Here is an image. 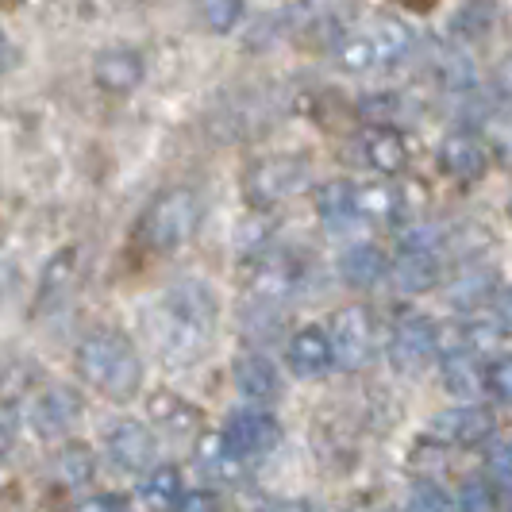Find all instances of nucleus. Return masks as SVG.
<instances>
[{
  "instance_id": "f257e3e1",
  "label": "nucleus",
  "mask_w": 512,
  "mask_h": 512,
  "mask_svg": "<svg viewBox=\"0 0 512 512\" xmlns=\"http://www.w3.org/2000/svg\"><path fill=\"white\" fill-rule=\"evenodd\" d=\"M220 301L205 282H178L158 305V351L170 366H193L208 351Z\"/></svg>"
},
{
  "instance_id": "f03ea898",
  "label": "nucleus",
  "mask_w": 512,
  "mask_h": 512,
  "mask_svg": "<svg viewBox=\"0 0 512 512\" xmlns=\"http://www.w3.org/2000/svg\"><path fill=\"white\" fill-rule=\"evenodd\" d=\"M77 374L116 405H128L143 389V359L120 328H97L77 343Z\"/></svg>"
},
{
  "instance_id": "7ed1b4c3",
  "label": "nucleus",
  "mask_w": 512,
  "mask_h": 512,
  "mask_svg": "<svg viewBox=\"0 0 512 512\" xmlns=\"http://www.w3.org/2000/svg\"><path fill=\"white\" fill-rule=\"evenodd\" d=\"M332 51L343 70L374 74V70H393V66L409 62L412 54H416V35L405 24H397V20L374 16L366 24L339 27Z\"/></svg>"
},
{
  "instance_id": "20e7f679",
  "label": "nucleus",
  "mask_w": 512,
  "mask_h": 512,
  "mask_svg": "<svg viewBox=\"0 0 512 512\" xmlns=\"http://www.w3.org/2000/svg\"><path fill=\"white\" fill-rule=\"evenodd\" d=\"M201 197L193 189H166L158 193L143 220H139V243L154 255H170L185 247L201 228Z\"/></svg>"
},
{
  "instance_id": "39448f33",
  "label": "nucleus",
  "mask_w": 512,
  "mask_h": 512,
  "mask_svg": "<svg viewBox=\"0 0 512 512\" xmlns=\"http://www.w3.org/2000/svg\"><path fill=\"white\" fill-rule=\"evenodd\" d=\"M328 347H332V362L343 366V370H362V366H370L374 355L382 351V335H378L374 312L362 305L339 308L332 316Z\"/></svg>"
},
{
  "instance_id": "423d86ee",
  "label": "nucleus",
  "mask_w": 512,
  "mask_h": 512,
  "mask_svg": "<svg viewBox=\"0 0 512 512\" xmlns=\"http://www.w3.org/2000/svg\"><path fill=\"white\" fill-rule=\"evenodd\" d=\"M308 178V166L305 158H297V154H270V158H262L255 162L251 170H247V178H243V197H247V205L255 208H274L289 201Z\"/></svg>"
},
{
  "instance_id": "0eeeda50",
  "label": "nucleus",
  "mask_w": 512,
  "mask_h": 512,
  "mask_svg": "<svg viewBox=\"0 0 512 512\" xmlns=\"http://www.w3.org/2000/svg\"><path fill=\"white\" fill-rule=\"evenodd\" d=\"M439 359V332L436 324L420 312H409L393 324V335H389V362L401 370V374H424L432 362Z\"/></svg>"
},
{
  "instance_id": "6e6552de",
  "label": "nucleus",
  "mask_w": 512,
  "mask_h": 512,
  "mask_svg": "<svg viewBox=\"0 0 512 512\" xmlns=\"http://www.w3.org/2000/svg\"><path fill=\"white\" fill-rule=\"evenodd\" d=\"M81 412H85V397L77 393L74 385H51L31 401L27 424L39 439H62L77 428Z\"/></svg>"
},
{
  "instance_id": "1a4fd4ad",
  "label": "nucleus",
  "mask_w": 512,
  "mask_h": 512,
  "mask_svg": "<svg viewBox=\"0 0 512 512\" xmlns=\"http://www.w3.org/2000/svg\"><path fill=\"white\" fill-rule=\"evenodd\" d=\"M224 443L235 459H262L278 451L282 443V424L270 412H235L224 428Z\"/></svg>"
},
{
  "instance_id": "9d476101",
  "label": "nucleus",
  "mask_w": 512,
  "mask_h": 512,
  "mask_svg": "<svg viewBox=\"0 0 512 512\" xmlns=\"http://www.w3.org/2000/svg\"><path fill=\"white\" fill-rule=\"evenodd\" d=\"M108 459L112 466H120L124 474H147L158 459V443L154 436L147 432V424H139V420H120V424H112L108 428Z\"/></svg>"
},
{
  "instance_id": "9b49d317",
  "label": "nucleus",
  "mask_w": 512,
  "mask_h": 512,
  "mask_svg": "<svg viewBox=\"0 0 512 512\" xmlns=\"http://www.w3.org/2000/svg\"><path fill=\"white\" fill-rule=\"evenodd\" d=\"M359 154H362V162H366L370 170L389 174V178L405 174V170H409V158H412L405 131L393 128V124H374V128L362 131V135H359Z\"/></svg>"
},
{
  "instance_id": "f8f14e48",
  "label": "nucleus",
  "mask_w": 512,
  "mask_h": 512,
  "mask_svg": "<svg viewBox=\"0 0 512 512\" xmlns=\"http://www.w3.org/2000/svg\"><path fill=\"white\" fill-rule=\"evenodd\" d=\"M439 166H443L447 178L462 181V185H474V181L486 178L489 147L478 135H470V131H455V135H447L439 143Z\"/></svg>"
},
{
  "instance_id": "ddd939ff",
  "label": "nucleus",
  "mask_w": 512,
  "mask_h": 512,
  "mask_svg": "<svg viewBox=\"0 0 512 512\" xmlns=\"http://www.w3.org/2000/svg\"><path fill=\"white\" fill-rule=\"evenodd\" d=\"M436 439L451 447H478L493 436V412L482 405H462V409L439 412L436 416Z\"/></svg>"
},
{
  "instance_id": "4468645a",
  "label": "nucleus",
  "mask_w": 512,
  "mask_h": 512,
  "mask_svg": "<svg viewBox=\"0 0 512 512\" xmlns=\"http://www.w3.org/2000/svg\"><path fill=\"white\" fill-rule=\"evenodd\" d=\"M389 270H393V282L401 285L405 293H428L443 278L439 251H428V247H401V255Z\"/></svg>"
},
{
  "instance_id": "2eb2a0df",
  "label": "nucleus",
  "mask_w": 512,
  "mask_h": 512,
  "mask_svg": "<svg viewBox=\"0 0 512 512\" xmlns=\"http://www.w3.org/2000/svg\"><path fill=\"white\" fill-rule=\"evenodd\" d=\"M231 378H235V389L255 401V405H266V401H278L282 397V378H278V366L266 359V355H247L231 366Z\"/></svg>"
},
{
  "instance_id": "dca6fc26",
  "label": "nucleus",
  "mask_w": 512,
  "mask_h": 512,
  "mask_svg": "<svg viewBox=\"0 0 512 512\" xmlns=\"http://www.w3.org/2000/svg\"><path fill=\"white\" fill-rule=\"evenodd\" d=\"M147 412H151V420L166 432V436H178V439L197 436V432H201V424H205L201 409H197L193 401L178 397V393H154Z\"/></svg>"
},
{
  "instance_id": "f3484780",
  "label": "nucleus",
  "mask_w": 512,
  "mask_h": 512,
  "mask_svg": "<svg viewBox=\"0 0 512 512\" xmlns=\"http://www.w3.org/2000/svg\"><path fill=\"white\" fill-rule=\"evenodd\" d=\"M285 359H289V370L297 378H320V374H328V366H332L328 335L320 332V328H301V332L289 339Z\"/></svg>"
},
{
  "instance_id": "a211bd4d",
  "label": "nucleus",
  "mask_w": 512,
  "mask_h": 512,
  "mask_svg": "<svg viewBox=\"0 0 512 512\" xmlns=\"http://www.w3.org/2000/svg\"><path fill=\"white\" fill-rule=\"evenodd\" d=\"M316 212L328 231H347L359 224V185L351 181H328L316 193Z\"/></svg>"
},
{
  "instance_id": "6ab92c4d",
  "label": "nucleus",
  "mask_w": 512,
  "mask_h": 512,
  "mask_svg": "<svg viewBox=\"0 0 512 512\" xmlns=\"http://www.w3.org/2000/svg\"><path fill=\"white\" fill-rule=\"evenodd\" d=\"M93 77L104 93H131L139 81H143V58L135 51H104L97 54V66H93Z\"/></svg>"
},
{
  "instance_id": "aec40b11",
  "label": "nucleus",
  "mask_w": 512,
  "mask_h": 512,
  "mask_svg": "<svg viewBox=\"0 0 512 512\" xmlns=\"http://www.w3.org/2000/svg\"><path fill=\"white\" fill-rule=\"evenodd\" d=\"M339 274H343V282L355 285V289H370V285H378L389 274V258L378 243H355L351 251H343L339 258Z\"/></svg>"
},
{
  "instance_id": "412c9836",
  "label": "nucleus",
  "mask_w": 512,
  "mask_h": 512,
  "mask_svg": "<svg viewBox=\"0 0 512 512\" xmlns=\"http://www.w3.org/2000/svg\"><path fill=\"white\" fill-rule=\"evenodd\" d=\"M297 285V262L282 251H270V255H258L251 266V289L258 297H285L289 289Z\"/></svg>"
},
{
  "instance_id": "4be33fe9",
  "label": "nucleus",
  "mask_w": 512,
  "mask_h": 512,
  "mask_svg": "<svg viewBox=\"0 0 512 512\" xmlns=\"http://www.w3.org/2000/svg\"><path fill=\"white\" fill-rule=\"evenodd\" d=\"M443 385L455 397H478L482 393V366L470 347L459 351H443Z\"/></svg>"
},
{
  "instance_id": "5701e85b",
  "label": "nucleus",
  "mask_w": 512,
  "mask_h": 512,
  "mask_svg": "<svg viewBox=\"0 0 512 512\" xmlns=\"http://www.w3.org/2000/svg\"><path fill=\"white\" fill-rule=\"evenodd\" d=\"M359 220H385V224L405 220L401 189L397 185H366V189H359Z\"/></svg>"
},
{
  "instance_id": "b1692460",
  "label": "nucleus",
  "mask_w": 512,
  "mask_h": 512,
  "mask_svg": "<svg viewBox=\"0 0 512 512\" xmlns=\"http://www.w3.org/2000/svg\"><path fill=\"white\" fill-rule=\"evenodd\" d=\"M181 493V474L174 466H158V470H147L143 486H139V501L151 512H170L174 501Z\"/></svg>"
},
{
  "instance_id": "393cba45",
  "label": "nucleus",
  "mask_w": 512,
  "mask_h": 512,
  "mask_svg": "<svg viewBox=\"0 0 512 512\" xmlns=\"http://www.w3.org/2000/svg\"><path fill=\"white\" fill-rule=\"evenodd\" d=\"M359 112L370 124H401V116L409 112V101H405V93L374 89V93L359 97Z\"/></svg>"
},
{
  "instance_id": "a878e982",
  "label": "nucleus",
  "mask_w": 512,
  "mask_h": 512,
  "mask_svg": "<svg viewBox=\"0 0 512 512\" xmlns=\"http://www.w3.org/2000/svg\"><path fill=\"white\" fill-rule=\"evenodd\" d=\"M489 27H493V4L489 0H474V4H466L459 16L451 20V35L455 39H482V35H489Z\"/></svg>"
},
{
  "instance_id": "bb28decb",
  "label": "nucleus",
  "mask_w": 512,
  "mask_h": 512,
  "mask_svg": "<svg viewBox=\"0 0 512 512\" xmlns=\"http://www.w3.org/2000/svg\"><path fill=\"white\" fill-rule=\"evenodd\" d=\"M58 470H62V478H66L70 486H85V482L93 478V470H97L93 451H89L85 443H66L62 455H58Z\"/></svg>"
},
{
  "instance_id": "cd10ccee",
  "label": "nucleus",
  "mask_w": 512,
  "mask_h": 512,
  "mask_svg": "<svg viewBox=\"0 0 512 512\" xmlns=\"http://www.w3.org/2000/svg\"><path fill=\"white\" fill-rule=\"evenodd\" d=\"M459 512H501V497L489 478H474L466 482L459 493Z\"/></svg>"
},
{
  "instance_id": "c85d7f7f",
  "label": "nucleus",
  "mask_w": 512,
  "mask_h": 512,
  "mask_svg": "<svg viewBox=\"0 0 512 512\" xmlns=\"http://www.w3.org/2000/svg\"><path fill=\"white\" fill-rule=\"evenodd\" d=\"M201 16L216 35H228L243 16V0H201Z\"/></svg>"
},
{
  "instance_id": "c756f323",
  "label": "nucleus",
  "mask_w": 512,
  "mask_h": 512,
  "mask_svg": "<svg viewBox=\"0 0 512 512\" xmlns=\"http://www.w3.org/2000/svg\"><path fill=\"white\" fill-rule=\"evenodd\" d=\"M482 389L493 393L501 405H509L512 397V362L509 355H497L493 362H486V370H482Z\"/></svg>"
},
{
  "instance_id": "7c9ffc66",
  "label": "nucleus",
  "mask_w": 512,
  "mask_h": 512,
  "mask_svg": "<svg viewBox=\"0 0 512 512\" xmlns=\"http://www.w3.org/2000/svg\"><path fill=\"white\" fill-rule=\"evenodd\" d=\"M197 459L205 462L208 470H216L220 478H231V470L239 466V459L228 451V443H224V436H205L201 439V447H197Z\"/></svg>"
},
{
  "instance_id": "2f4dec72",
  "label": "nucleus",
  "mask_w": 512,
  "mask_h": 512,
  "mask_svg": "<svg viewBox=\"0 0 512 512\" xmlns=\"http://www.w3.org/2000/svg\"><path fill=\"white\" fill-rule=\"evenodd\" d=\"M409 512H455V505L436 482H416L409 493Z\"/></svg>"
},
{
  "instance_id": "473e14b6",
  "label": "nucleus",
  "mask_w": 512,
  "mask_h": 512,
  "mask_svg": "<svg viewBox=\"0 0 512 512\" xmlns=\"http://www.w3.org/2000/svg\"><path fill=\"white\" fill-rule=\"evenodd\" d=\"M170 512H224V505L212 489H189V493H178Z\"/></svg>"
},
{
  "instance_id": "72a5a7b5",
  "label": "nucleus",
  "mask_w": 512,
  "mask_h": 512,
  "mask_svg": "<svg viewBox=\"0 0 512 512\" xmlns=\"http://www.w3.org/2000/svg\"><path fill=\"white\" fill-rule=\"evenodd\" d=\"M77 512H131V505L124 493H97V497H85Z\"/></svg>"
},
{
  "instance_id": "f704fd0d",
  "label": "nucleus",
  "mask_w": 512,
  "mask_h": 512,
  "mask_svg": "<svg viewBox=\"0 0 512 512\" xmlns=\"http://www.w3.org/2000/svg\"><path fill=\"white\" fill-rule=\"evenodd\" d=\"M486 466H489V474L501 482V486H509V474H512V466H509V443L505 439H497L493 447H489V455H486Z\"/></svg>"
},
{
  "instance_id": "c9c22d12",
  "label": "nucleus",
  "mask_w": 512,
  "mask_h": 512,
  "mask_svg": "<svg viewBox=\"0 0 512 512\" xmlns=\"http://www.w3.org/2000/svg\"><path fill=\"white\" fill-rule=\"evenodd\" d=\"M12 439H16V412L0 405V455L12 447Z\"/></svg>"
},
{
  "instance_id": "e433bc0d",
  "label": "nucleus",
  "mask_w": 512,
  "mask_h": 512,
  "mask_svg": "<svg viewBox=\"0 0 512 512\" xmlns=\"http://www.w3.org/2000/svg\"><path fill=\"white\" fill-rule=\"evenodd\" d=\"M8 66H12V47H8V35L0 31V77L8 74Z\"/></svg>"
},
{
  "instance_id": "4c0bfd02",
  "label": "nucleus",
  "mask_w": 512,
  "mask_h": 512,
  "mask_svg": "<svg viewBox=\"0 0 512 512\" xmlns=\"http://www.w3.org/2000/svg\"><path fill=\"white\" fill-rule=\"evenodd\" d=\"M262 512H312V509L301 505V501H278V505H266Z\"/></svg>"
},
{
  "instance_id": "58836bf2",
  "label": "nucleus",
  "mask_w": 512,
  "mask_h": 512,
  "mask_svg": "<svg viewBox=\"0 0 512 512\" xmlns=\"http://www.w3.org/2000/svg\"><path fill=\"white\" fill-rule=\"evenodd\" d=\"M397 4H405L412 12H428V8H436L439 0H397Z\"/></svg>"
}]
</instances>
